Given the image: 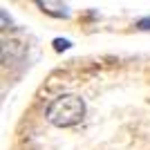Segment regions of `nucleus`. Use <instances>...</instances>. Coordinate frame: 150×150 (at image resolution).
Here are the masks:
<instances>
[{
    "label": "nucleus",
    "mask_w": 150,
    "mask_h": 150,
    "mask_svg": "<svg viewBox=\"0 0 150 150\" xmlns=\"http://www.w3.org/2000/svg\"><path fill=\"white\" fill-rule=\"evenodd\" d=\"M45 117L56 128H72V125L81 123L85 117V101L74 94H63L50 103Z\"/></svg>",
    "instance_id": "nucleus-1"
},
{
    "label": "nucleus",
    "mask_w": 150,
    "mask_h": 150,
    "mask_svg": "<svg viewBox=\"0 0 150 150\" xmlns=\"http://www.w3.org/2000/svg\"><path fill=\"white\" fill-rule=\"evenodd\" d=\"M36 2L45 13H50L54 18H67L69 16V7L65 0H36Z\"/></svg>",
    "instance_id": "nucleus-2"
},
{
    "label": "nucleus",
    "mask_w": 150,
    "mask_h": 150,
    "mask_svg": "<svg viewBox=\"0 0 150 150\" xmlns=\"http://www.w3.org/2000/svg\"><path fill=\"white\" fill-rule=\"evenodd\" d=\"M72 47V43H69L67 38H54V50L56 52H65Z\"/></svg>",
    "instance_id": "nucleus-3"
},
{
    "label": "nucleus",
    "mask_w": 150,
    "mask_h": 150,
    "mask_svg": "<svg viewBox=\"0 0 150 150\" xmlns=\"http://www.w3.org/2000/svg\"><path fill=\"white\" fill-rule=\"evenodd\" d=\"M137 27H139V29H150V16H148V18H141L137 23Z\"/></svg>",
    "instance_id": "nucleus-4"
}]
</instances>
